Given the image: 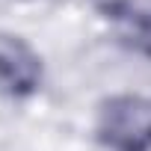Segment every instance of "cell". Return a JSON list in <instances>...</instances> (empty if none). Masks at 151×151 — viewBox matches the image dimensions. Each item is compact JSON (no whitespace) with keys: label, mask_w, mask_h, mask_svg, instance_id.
Masks as SVG:
<instances>
[{"label":"cell","mask_w":151,"mask_h":151,"mask_svg":"<svg viewBox=\"0 0 151 151\" xmlns=\"http://www.w3.org/2000/svg\"><path fill=\"white\" fill-rule=\"evenodd\" d=\"M42 83V59L21 39L0 33V92L9 98H27Z\"/></svg>","instance_id":"2"},{"label":"cell","mask_w":151,"mask_h":151,"mask_svg":"<svg viewBox=\"0 0 151 151\" xmlns=\"http://www.w3.org/2000/svg\"><path fill=\"white\" fill-rule=\"evenodd\" d=\"M98 139L110 151H151V101L113 95L98 113Z\"/></svg>","instance_id":"1"}]
</instances>
